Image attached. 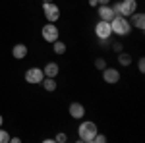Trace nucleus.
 <instances>
[{"label":"nucleus","mask_w":145,"mask_h":143,"mask_svg":"<svg viewBox=\"0 0 145 143\" xmlns=\"http://www.w3.org/2000/svg\"><path fill=\"white\" fill-rule=\"evenodd\" d=\"M110 29H112V33H116L118 37H124V35H128L132 31V23H130L128 18L118 14V16H114L110 20Z\"/></svg>","instance_id":"nucleus-1"},{"label":"nucleus","mask_w":145,"mask_h":143,"mask_svg":"<svg viewBox=\"0 0 145 143\" xmlns=\"http://www.w3.org/2000/svg\"><path fill=\"white\" fill-rule=\"evenodd\" d=\"M97 132H99V130H97V124H95V122H91V120H83L81 124H79V128H78L79 141H83V143H91Z\"/></svg>","instance_id":"nucleus-2"},{"label":"nucleus","mask_w":145,"mask_h":143,"mask_svg":"<svg viewBox=\"0 0 145 143\" xmlns=\"http://www.w3.org/2000/svg\"><path fill=\"white\" fill-rule=\"evenodd\" d=\"M41 37H43V39H45L46 43H54L56 39H58V37H60V31H58V27H56V23H45V25H43V27H41Z\"/></svg>","instance_id":"nucleus-3"},{"label":"nucleus","mask_w":145,"mask_h":143,"mask_svg":"<svg viewBox=\"0 0 145 143\" xmlns=\"http://www.w3.org/2000/svg\"><path fill=\"white\" fill-rule=\"evenodd\" d=\"M43 14H45V20L50 22V23L60 20V8L56 6L54 2H45L43 4Z\"/></svg>","instance_id":"nucleus-4"},{"label":"nucleus","mask_w":145,"mask_h":143,"mask_svg":"<svg viewBox=\"0 0 145 143\" xmlns=\"http://www.w3.org/2000/svg\"><path fill=\"white\" fill-rule=\"evenodd\" d=\"M95 35L99 37L101 41H108L112 35V29H110V22H97V25H95Z\"/></svg>","instance_id":"nucleus-5"},{"label":"nucleus","mask_w":145,"mask_h":143,"mask_svg":"<svg viewBox=\"0 0 145 143\" xmlns=\"http://www.w3.org/2000/svg\"><path fill=\"white\" fill-rule=\"evenodd\" d=\"M45 79V74H43V68H29L25 72V81L31 83V85H37Z\"/></svg>","instance_id":"nucleus-6"},{"label":"nucleus","mask_w":145,"mask_h":143,"mask_svg":"<svg viewBox=\"0 0 145 143\" xmlns=\"http://www.w3.org/2000/svg\"><path fill=\"white\" fill-rule=\"evenodd\" d=\"M135 10H137V2L135 0H122V2H118V14L124 16V18H130Z\"/></svg>","instance_id":"nucleus-7"},{"label":"nucleus","mask_w":145,"mask_h":143,"mask_svg":"<svg viewBox=\"0 0 145 143\" xmlns=\"http://www.w3.org/2000/svg\"><path fill=\"white\" fill-rule=\"evenodd\" d=\"M103 79H105V83L114 85L120 81V72L116 68H103Z\"/></svg>","instance_id":"nucleus-8"},{"label":"nucleus","mask_w":145,"mask_h":143,"mask_svg":"<svg viewBox=\"0 0 145 143\" xmlns=\"http://www.w3.org/2000/svg\"><path fill=\"white\" fill-rule=\"evenodd\" d=\"M68 112H70V116H72V118L81 120V118H83V114H85V106H83L81 103H72V104L68 106Z\"/></svg>","instance_id":"nucleus-9"},{"label":"nucleus","mask_w":145,"mask_h":143,"mask_svg":"<svg viewBox=\"0 0 145 143\" xmlns=\"http://www.w3.org/2000/svg\"><path fill=\"white\" fill-rule=\"evenodd\" d=\"M97 12H99V18L103 20V22H110L112 18L116 16L114 10H112V6H108V4H105V6H97Z\"/></svg>","instance_id":"nucleus-10"},{"label":"nucleus","mask_w":145,"mask_h":143,"mask_svg":"<svg viewBox=\"0 0 145 143\" xmlns=\"http://www.w3.org/2000/svg\"><path fill=\"white\" fill-rule=\"evenodd\" d=\"M58 72H60V66H58L56 62H48V64L43 68L45 77H56V76H58Z\"/></svg>","instance_id":"nucleus-11"},{"label":"nucleus","mask_w":145,"mask_h":143,"mask_svg":"<svg viewBox=\"0 0 145 143\" xmlns=\"http://www.w3.org/2000/svg\"><path fill=\"white\" fill-rule=\"evenodd\" d=\"M12 54H14V58L22 60V58H25V56H27V46H25L23 43H18L14 48H12Z\"/></svg>","instance_id":"nucleus-12"},{"label":"nucleus","mask_w":145,"mask_h":143,"mask_svg":"<svg viewBox=\"0 0 145 143\" xmlns=\"http://www.w3.org/2000/svg\"><path fill=\"white\" fill-rule=\"evenodd\" d=\"M134 23V27H137V29H145V14H137V12H134L132 14V22Z\"/></svg>","instance_id":"nucleus-13"},{"label":"nucleus","mask_w":145,"mask_h":143,"mask_svg":"<svg viewBox=\"0 0 145 143\" xmlns=\"http://www.w3.org/2000/svg\"><path fill=\"white\" fill-rule=\"evenodd\" d=\"M41 85H43L48 93H52V91H56V77H45V79L41 81Z\"/></svg>","instance_id":"nucleus-14"},{"label":"nucleus","mask_w":145,"mask_h":143,"mask_svg":"<svg viewBox=\"0 0 145 143\" xmlns=\"http://www.w3.org/2000/svg\"><path fill=\"white\" fill-rule=\"evenodd\" d=\"M52 50H54L56 54H64L66 52V43H62L60 39H56L54 43H52Z\"/></svg>","instance_id":"nucleus-15"},{"label":"nucleus","mask_w":145,"mask_h":143,"mask_svg":"<svg viewBox=\"0 0 145 143\" xmlns=\"http://www.w3.org/2000/svg\"><path fill=\"white\" fill-rule=\"evenodd\" d=\"M118 64L120 66H130L132 64V56L128 52H118Z\"/></svg>","instance_id":"nucleus-16"},{"label":"nucleus","mask_w":145,"mask_h":143,"mask_svg":"<svg viewBox=\"0 0 145 143\" xmlns=\"http://www.w3.org/2000/svg\"><path fill=\"white\" fill-rule=\"evenodd\" d=\"M10 141V133L6 130H0V143H8Z\"/></svg>","instance_id":"nucleus-17"},{"label":"nucleus","mask_w":145,"mask_h":143,"mask_svg":"<svg viewBox=\"0 0 145 143\" xmlns=\"http://www.w3.org/2000/svg\"><path fill=\"white\" fill-rule=\"evenodd\" d=\"M54 141H58V143H66V141H68V135H66V133H56Z\"/></svg>","instance_id":"nucleus-18"},{"label":"nucleus","mask_w":145,"mask_h":143,"mask_svg":"<svg viewBox=\"0 0 145 143\" xmlns=\"http://www.w3.org/2000/svg\"><path fill=\"white\" fill-rule=\"evenodd\" d=\"M95 68H99V70L106 68V60H103V58H97V60H95Z\"/></svg>","instance_id":"nucleus-19"},{"label":"nucleus","mask_w":145,"mask_h":143,"mask_svg":"<svg viewBox=\"0 0 145 143\" xmlns=\"http://www.w3.org/2000/svg\"><path fill=\"white\" fill-rule=\"evenodd\" d=\"M93 141H97V143H105L106 141V137H105V135H103V133H95V137H93Z\"/></svg>","instance_id":"nucleus-20"},{"label":"nucleus","mask_w":145,"mask_h":143,"mask_svg":"<svg viewBox=\"0 0 145 143\" xmlns=\"http://www.w3.org/2000/svg\"><path fill=\"white\" fill-rule=\"evenodd\" d=\"M137 70L143 74L145 72V58H139V62H137Z\"/></svg>","instance_id":"nucleus-21"},{"label":"nucleus","mask_w":145,"mask_h":143,"mask_svg":"<svg viewBox=\"0 0 145 143\" xmlns=\"http://www.w3.org/2000/svg\"><path fill=\"white\" fill-rule=\"evenodd\" d=\"M112 48H114L116 52H122V44H120V43H114V46H112Z\"/></svg>","instance_id":"nucleus-22"},{"label":"nucleus","mask_w":145,"mask_h":143,"mask_svg":"<svg viewBox=\"0 0 145 143\" xmlns=\"http://www.w3.org/2000/svg\"><path fill=\"white\" fill-rule=\"evenodd\" d=\"M99 2V6H105V4H110V0H97Z\"/></svg>","instance_id":"nucleus-23"},{"label":"nucleus","mask_w":145,"mask_h":143,"mask_svg":"<svg viewBox=\"0 0 145 143\" xmlns=\"http://www.w3.org/2000/svg\"><path fill=\"white\" fill-rule=\"evenodd\" d=\"M89 6H95V8H97V6H99V2H97V0H89Z\"/></svg>","instance_id":"nucleus-24"},{"label":"nucleus","mask_w":145,"mask_h":143,"mask_svg":"<svg viewBox=\"0 0 145 143\" xmlns=\"http://www.w3.org/2000/svg\"><path fill=\"white\" fill-rule=\"evenodd\" d=\"M10 141H12V143H20L22 139H20V137H10Z\"/></svg>","instance_id":"nucleus-25"},{"label":"nucleus","mask_w":145,"mask_h":143,"mask_svg":"<svg viewBox=\"0 0 145 143\" xmlns=\"http://www.w3.org/2000/svg\"><path fill=\"white\" fill-rule=\"evenodd\" d=\"M2 124H4V118H2V114H0V128H2Z\"/></svg>","instance_id":"nucleus-26"},{"label":"nucleus","mask_w":145,"mask_h":143,"mask_svg":"<svg viewBox=\"0 0 145 143\" xmlns=\"http://www.w3.org/2000/svg\"><path fill=\"white\" fill-rule=\"evenodd\" d=\"M45 2H54V0H43V4H45Z\"/></svg>","instance_id":"nucleus-27"}]
</instances>
